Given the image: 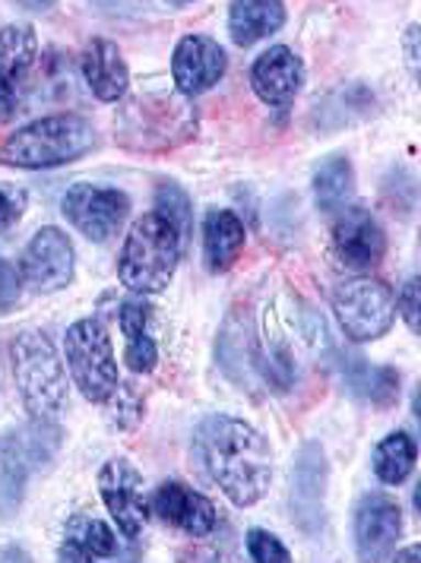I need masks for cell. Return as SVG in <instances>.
I'll use <instances>...</instances> for the list:
<instances>
[{
    "instance_id": "6da1fadb",
    "label": "cell",
    "mask_w": 421,
    "mask_h": 563,
    "mask_svg": "<svg viewBox=\"0 0 421 563\" xmlns=\"http://www.w3.org/2000/svg\"><path fill=\"white\" fill-rule=\"evenodd\" d=\"M193 450L207 475L222 487V494L235 507L247 510L257 500H264L273 482V450L257 428H251L241 418L212 415L197 428Z\"/></svg>"
},
{
    "instance_id": "7a4b0ae2",
    "label": "cell",
    "mask_w": 421,
    "mask_h": 563,
    "mask_svg": "<svg viewBox=\"0 0 421 563\" xmlns=\"http://www.w3.org/2000/svg\"><path fill=\"white\" fill-rule=\"evenodd\" d=\"M197 108L181 92H140L118 108L114 140L131 153L162 155L197 136Z\"/></svg>"
},
{
    "instance_id": "3957f363",
    "label": "cell",
    "mask_w": 421,
    "mask_h": 563,
    "mask_svg": "<svg viewBox=\"0 0 421 563\" xmlns=\"http://www.w3.org/2000/svg\"><path fill=\"white\" fill-rule=\"evenodd\" d=\"M99 146L96 128L79 114H52L13 130L0 146V165L7 168H57L77 162Z\"/></svg>"
},
{
    "instance_id": "277c9868",
    "label": "cell",
    "mask_w": 421,
    "mask_h": 563,
    "mask_svg": "<svg viewBox=\"0 0 421 563\" xmlns=\"http://www.w3.org/2000/svg\"><path fill=\"white\" fill-rule=\"evenodd\" d=\"M181 234L158 212H146L133 222L118 256V279L133 295H158L175 279L181 263Z\"/></svg>"
},
{
    "instance_id": "5b68a950",
    "label": "cell",
    "mask_w": 421,
    "mask_h": 563,
    "mask_svg": "<svg viewBox=\"0 0 421 563\" xmlns=\"http://www.w3.org/2000/svg\"><path fill=\"white\" fill-rule=\"evenodd\" d=\"M10 371L32 421H54L67 402V374L52 339L42 330H23L10 345Z\"/></svg>"
},
{
    "instance_id": "8992f818",
    "label": "cell",
    "mask_w": 421,
    "mask_h": 563,
    "mask_svg": "<svg viewBox=\"0 0 421 563\" xmlns=\"http://www.w3.org/2000/svg\"><path fill=\"white\" fill-rule=\"evenodd\" d=\"M64 355H67L70 377L79 386L82 399L96 402V406H106L108 399L114 396V389L121 386L114 345H111V335H108L106 327L99 320H92V317L77 320L67 330Z\"/></svg>"
},
{
    "instance_id": "52a82bcc",
    "label": "cell",
    "mask_w": 421,
    "mask_h": 563,
    "mask_svg": "<svg viewBox=\"0 0 421 563\" xmlns=\"http://www.w3.org/2000/svg\"><path fill=\"white\" fill-rule=\"evenodd\" d=\"M333 310H336L343 333L352 342H374V339L390 333V327H394V288L387 282L370 279V276L345 279L333 291Z\"/></svg>"
},
{
    "instance_id": "ba28073f",
    "label": "cell",
    "mask_w": 421,
    "mask_h": 563,
    "mask_svg": "<svg viewBox=\"0 0 421 563\" xmlns=\"http://www.w3.org/2000/svg\"><path fill=\"white\" fill-rule=\"evenodd\" d=\"M64 216L74 229L86 238L102 244L114 231L124 225L128 212H131V200L128 194L114 190V187H99V184H74L64 194Z\"/></svg>"
},
{
    "instance_id": "9c48e42d",
    "label": "cell",
    "mask_w": 421,
    "mask_h": 563,
    "mask_svg": "<svg viewBox=\"0 0 421 563\" xmlns=\"http://www.w3.org/2000/svg\"><path fill=\"white\" fill-rule=\"evenodd\" d=\"M70 279H74L70 238L54 225L35 231L20 256V282L35 295H52V291L67 288Z\"/></svg>"
},
{
    "instance_id": "30bf717a",
    "label": "cell",
    "mask_w": 421,
    "mask_h": 563,
    "mask_svg": "<svg viewBox=\"0 0 421 563\" xmlns=\"http://www.w3.org/2000/svg\"><path fill=\"white\" fill-rule=\"evenodd\" d=\"M99 494L106 500L111 519L124 538H140L149 519L146 494H143V475L128 460H111L99 472Z\"/></svg>"
},
{
    "instance_id": "8fae6325",
    "label": "cell",
    "mask_w": 421,
    "mask_h": 563,
    "mask_svg": "<svg viewBox=\"0 0 421 563\" xmlns=\"http://www.w3.org/2000/svg\"><path fill=\"white\" fill-rule=\"evenodd\" d=\"M229 70V54L210 35H185L171 57V77L178 92L193 99L219 86Z\"/></svg>"
},
{
    "instance_id": "7c38bea8",
    "label": "cell",
    "mask_w": 421,
    "mask_h": 563,
    "mask_svg": "<svg viewBox=\"0 0 421 563\" xmlns=\"http://www.w3.org/2000/svg\"><path fill=\"white\" fill-rule=\"evenodd\" d=\"M326 478H330V465L323 456V446L304 443L295 460V472H291V519L308 536H317L323 529Z\"/></svg>"
},
{
    "instance_id": "4fadbf2b",
    "label": "cell",
    "mask_w": 421,
    "mask_h": 563,
    "mask_svg": "<svg viewBox=\"0 0 421 563\" xmlns=\"http://www.w3.org/2000/svg\"><path fill=\"white\" fill-rule=\"evenodd\" d=\"M333 254L345 269L365 273L374 269L387 254V234L370 212L345 206L333 225Z\"/></svg>"
},
{
    "instance_id": "5bb4252c",
    "label": "cell",
    "mask_w": 421,
    "mask_h": 563,
    "mask_svg": "<svg viewBox=\"0 0 421 563\" xmlns=\"http://www.w3.org/2000/svg\"><path fill=\"white\" fill-rule=\"evenodd\" d=\"M402 536V510L387 494H368L355 510V548L365 561H384Z\"/></svg>"
},
{
    "instance_id": "9a60e30c",
    "label": "cell",
    "mask_w": 421,
    "mask_h": 563,
    "mask_svg": "<svg viewBox=\"0 0 421 563\" xmlns=\"http://www.w3.org/2000/svg\"><path fill=\"white\" fill-rule=\"evenodd\" d=\"M251 86L257 99L273 108L289 104L304 86V60L286 45H273L251 67Z\"/></svg>"
},
{
    "instance_id": "2e32d148",
    "label": "cell",
    "mask_w": 421,
    "mask_h": 563,
    "mask_svg": "<svg viewBox=\"0 0 421 563\" xmlns=\"http://www.w3.org/2000/svg\"><path fill=\"white\" fill-rule=\"evenodd\" d=\"M158 519L193 538H207L215 529V507L210 497L187 487L185 482H165L153 497Z\"/></svg>"
},
{
    "instance_id": "e0dca14e",
    "label": "cell",
    "mask_w": 421,
    "mask_h": 563,
    "mask_svg": "<svg viewBox=\"0 0 421 563\" xmlns=\"http://www.w3.org/2000/svg\"><path fill=\"white\" fill-rule=\"evenodd\" d=\"M82 77L99 102H121L131 89V70L121 48L108 38H92L82 52Z\"/></svg>"
},
{
    "instance_id": "ac0fdd59",
    "label": "cell",
    "mask_w": 421,
    "mask_h": 563,
    "mask_svg": "<svg viewBox=\"0 0 421 563\" xmlns=\"http://www.w3.org/2000/svg\"><path fill=\"white\" fill-rule=\"evenodd\" d=\"M286 26L282 0H232L229 7V32L237 48H251Z\"/></svg>"
},
{
    "instance_id": "d6986e66",
    "label": "cell",
    "mask_w": 421,
    "mask_h": 563,
    "mask_svg": "<svg viewBox=\"0 0 421 563\" xmlns=\"http://www.w3.org/2000/svg\"><path fill=\"white\" fill-rule=\"evenodd\" d=\"M118 538L96 516H70L64 526V541H60V561H106L114 558Z\"/></svg>"
},
{
    "instance_id": "ffe728a7",
    "label": "cell",
    "mask_w": 421,
    "mask_h": 563,
    "mask_svg": "<svg viewBox=\"0 0 421 563\" xmlns=\"http://www.w3.org/2000/svg\"><path fill=\"white\" fill-rule=\"evenodd\" d=\"M244 222L229 209H212L203 222V256L212 273H229L244 251Z\"/></svg>"
},
{
    "instance_id": "44dd1931",
    "label": "cell",
    "mask_w": 421,
    "mask_h": 563,
    "mask_svg": "<svg viewBox=\"0 0 421 563\" xmlns=\"http://www.w3.org/2000/svg\"><path fill=\"white\" fill-rule=\"evenodd\" d=\"M118 323L124 330V361L133 374H149L156 367L158 349L149 335V305L143 301H121Z\"/></svg>"
},
{
    "instance_id": "7402d4cb",
    "label": "cell",
    "mask_w": 421,
    "mask_h": 563,
    "mask_svg": "<svg viewBox=\"0 0 421 563\" xmlns=\"http://www.w3.org/2000/svg\"><path fill=\"white\" fill-rule=\"evenodd\" d=\"M29 482V456L23 446V434L0 437V519H13L23 497H26Z\"/></svg>"
},
{
    "instance_id": "603a6c76",
    "label": "cell",
    "mask_w": 421,
    "mask_h": 563,
    "mask_svg": "<svg viewBox=\"0 0 421 563\" xmlns=\"http://www.w3.org/2000/svg\"><path fill=\"white\" fill-rule=\"evenodd\" d=\"M343 380L358 399H365L377 409H390L399 399V374L390 367H374L362 358H345Z\"/></svg>"
},
{
    "instance_id": "cb8c5ba5",
    "label": "cell",
    "mask_w": 421,
    "mask_h": 563,
    "mask_svg": "<svg viewBox=\"0 0 421 563\" xmlns=\"http://www.w3.org/2000/svg\"><path fill=\"white\" fill-rule=\"evenodd\" d=\"M38 35L29 23H10L0 29V77L20 86L38 64Z\"/></svg>"
},
{
    "instance_id": "d4e9b609",
    "label": "cell",
    "mask_w": 421,
    "mask_h": 563,
    "mask_svg": "<svg viewBox=\"0 0 421 563\" xmlns=\"http://www.w3.org/2000/svg\"><path fill=\"white\" fill-rule=\"evenodd\" d=\"M416 456H419V446H416V440L406 431L387 434L377 443V450H374V475H377V482L399 487L412 475Z\"/></svg>"
},
{
    "instance_id": "484cf974",
    "label": "cell",
    "mask_w": 421,
    "mask_h": 563,
    "mask_svg": "<svg viewBox=\"0 0 421 563\" xmlns=\"http://www.w3.org/2000/svg\"><path fill=\"white\" fill-rule=\"evenodd\" d=\"M254 358H257V349H254L251 327H244L237 317H229L225 330L219 335V361H222L225 374H229L237 386H247L251 384Z\"/></svg>"
},
{
    "instance_id": "4316f807",
    "label": "cell",
    "mask_w": 421,
    "mask_h": 563,
    "mask_svg": "<svg viewBox=\"0 0 421 563\" xmlns=\"http://www.w3.org/2000/svg\"><path fill=\"white\" fill-rule=\"evenodd\" d=\"M314 197L320 209H340L355 197V172L345 155H330L314 172Z\"/></svg>"
},
{
    "instance_id": "83f0119b",
    "label": "cell",
    "mask_w": 421,
    "mask_h": 563,
    "mask_svg": "<svg viewBox=\"0 0 421 563\" xmlns=\"http://www.w3.org/2000/svg\"><path fill=\"white\" fill-rule=\"evenodd\" d=\"M156 212L171 222V229L181 234V244H185L190 225H193V216H190V197L175 180H162L156 187Z\"/></svg>"
},
{
    "instance_id": "f1b7e54d",
    "label": "cell",
    "mask_w": 421,
    "mask_h": 563,
    "mask_svg": "<svg viewBox=\"0 0 421 563\" xmlns=\"http://www.w3.org/2000/svg\"><path fill=\"white\" fill-rule=\"evenodd\" d=\"M247 554L257 563H289V548L276 536H269L264 529H251L247 532Z\"/></svg>"
},
{
    "instance_id": "f546056e",
    "label": "cell",
    "mask_w": 421,
    "mask_h": 563,
    "mask_svg": "<svg viewBox=\"0 0 421 563\" xmlns=\"http://www.w3.org/2000/svg\"><path fill=\"white\" fill-rule=\"evenodd\" d=\"M29 194L16 184H0V234L20 225V219L26 216Z\"/></svg>"
},
{
    "instance_id": "4dcf8cb0",
    "label": "cell",
    "mask_w": 421,
    "mask_h": 563,
    "mask_svg": "<svg viewBox=\"0 0 421 563\" xmlns=\"http://www.w3.org/2000/svg\"><path fill=\"white\" fill-rule=\"evenodd\" d=\"M419 305H421L419 279H409L406 285H402L399 298H396V310L402 313V320H406V327H409L412 333H419Z\"/></svg>"
},
{
    "instance_id": "1f68e13d",
    "label": "cell",
    "mask_w": 421,
    "mask_h": 563,
    "mask_svg": "<svg viewBox=\"0 0 421 563\" xmlns=\"http://www.w3.org/2000/svg\"><path fill=\"white\" fill-rule=\"evenodd\" d=\"M20 288H23V282H20L16 266H10V263L0 256V313H7V310L20 301Z\"/></svg>"
},
{
    "instance_id": "d6a6232c",
    "label": "cell",
    "mask_w": 421,
    "mask_h": 563,
    "mask_svg": "<svg viewBox=\"0 0 421 563\" xmlns=\"http://www.w3.org/2000/svg\"><path fill=\"white\" fill-rule=\"evenodd\" d=\"M16 114V96H13V86L0 77V121H10Z\"/></svg>"
},
{
    "instance_id": "836d02e7",
    "label": "cell",
    "mask_w": 421,
    "mask_h": 563,
    "mask_svg": "<svg viewBox=\"0 0 421 563\" xmlns=\"http://www.w3.org/2000/svg\"><path fill=\"white\" fill-rule=\"evenodd\" d=\"M406 54H409L412 70H416L419 67V26H412L406 32Z\"/></svg>"
},
{
    "instance_id": "e575fe53",
    "label": "cell",
    "mask_w": 421,
    "mask_h": 563,
    "mask_svg": "<svg viewBox=\"0 0 421 563\" xmlns=\"http://www.w3.org/2000/svg\"><path fill=\"white\" fill-rule=\"evenodd\" d=\"M20 7H26L32 13H45V10H52L57 0H16Z\"/></svg>"
},
{
    "instance_id": "d590c367",
    "label": "cell",
    "mask_w": 421,
    "mask_h": 563,
    "mask_svg": "<svg viewBox=\"0 0 421 563\" xmlns=\"http://www.w3.org/2000/svg\"><path fill=\"white\" fill-rule=\"evenodd\" d=\"M419 548H409V551H402V554H396V561H419Z\"/></svg>"
},
{
    "instance_id": "8d00e7d4",
    "label": "cell",
    "mask_w": 421,
    "mask_h": 563,
    "mask_svg": "<svg viewBox=\"0 0 421 563\" xmlns=\"http://www.w3.org/2000/svg\"><path fill=\"white\" fill-rule=\"evenodd\" d=\"M168 3H175V7H185V3H190V0H168Z\"/></svg>"
}]
</instances>
